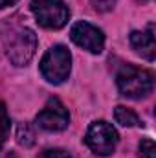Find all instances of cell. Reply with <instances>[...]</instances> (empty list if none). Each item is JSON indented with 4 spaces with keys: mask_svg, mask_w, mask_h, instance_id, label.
Instances as JSON below:
<instances>
[{
    "mask_svg": "<svg viewBox=\"0 0 156 158\" xmlns=\"http://www.w3.org/2000/svg\"><path fill=\"white\" fill-rule=\"evenodd\" d=\"M116 83L119 92L125 98L130 99H142L147 98L153 88H154V77L151 72L136 68L132 64H125L121 66V70L117 72L116 76Z\"/></svg>",
    "mask_w": 156,
    "mask_h": 158,
    "instance_id": "1",
    "label": "cell"
},
{
    "mask_svg": "<svg viewBox=\"0 0 156 158\" xmlns=\"http://www.w3.org/2000/svg\"><path fill=\"white\" fill-rule=\"evenodd\" d=\"M37 50V35L30 28H18L6 39V53L9 61L17 66H24L31 61Z\"/></svg>",
    "mask_w": 156,
    "mask_h": 158,
    "instance_id": "2",
    "label": "cell"
},
{
    "mask_svg": "<svg viewBox=\"0 0 156 158\" xmlns=\"http://www.w3.org/2000/svg\"><path fill=\"white\" fill-rule=\"evenodd\" d=\"M70 64H72V55H70L68 48L63 44H57V46H51L44 53V57L40 61V74L46 81L59 85L64 79H68Z\"/></svg>",
    "mask_w": 156,
    "mask_h": 158,
    "instance_id": "3",
    "label": "cell"
},
{
    "mask_svg": "<svg viewBox=\"0 0 156 158\" xmlns=\"http://www.w3.org/2000/svg\"><path fill=\"white\" fill-rule=\"evenodd\" d=\"M31 11L42 28L61 30L70 19V9L63 0H31Z\"/></svg>",
    "mask_w": 156,
    "mask_h": 158,
    "instance_id": "4",
    "label": "cell"
},
{
    "mask_svg": "<svg viewBox=\"0 0 156 158\" xmlns=\"http://www.w3.org/2000/svg\"><path fill=\"white\" fill-rule=\"evenodd\" d=\"M117 132L116 129L107 123V121H96L88 127L86 131V136H84V142L86 145L99 156H109L114 153L117 145Z\"/></svg>",
    "mask_w": 156,
    "mask_h": 158,
    "instance_id": "5",
    "label": "cell"
},
{
    "mask_svg": "<svg viewBox=\"0 0 156 158\" xmlns=\"http://www.w3.org/2000/svg\"><path fill=\"white\" fill-rule=\"evenodd\" d=\"M37 125L44 131H51V132H57V131H64L70 123V114L66 110V107L57 99V98H50L46 107L37 114Z\"/></svg>",
    "mask_w": 156,
    "mask_h": 158,
    "instance_id": "6",
    "label": "cell"
},
{
    "mask_svg": "<svg viewBox=\"0 0 156 158\" xmlns=\"http://www.w3.org/2000/svg\"><path fill=\"white\" fill-rule=\"evenodd\" d=\"M70 39L83 50H88L90 53H101L105 48V35L99 28L92 26L90 22L79 20L70 30Z\"/></svg>",
    "mask_w": 156,
    "mask_h": 158,
    "instance_id": "7",
    "label": "cell"
},
{
    "mask_svg": "<svg viewBox=\"0 0 156 158\" xmlns=\"http://www.w3.org/2000/svg\"><path fill=\"white\" fill-rule=\"evenodd\" d=\"M130 44L142 57H145L147 61H154V53H156L154 26L149 24L147 31H132L130 33Z\"/></svg>",
    "mask_w": 156,
    "mask_h": 158,
    "instance_id": "8",
    "label": "cell"
},
{
    "mask_svg": "<svg viewBox=\"0 0 156 158\" xmlns=\"http://www.w3.org/2000/svg\"><path fill=\"white\" fill-rule=\"evenodd\" d=\"M114 118L119 125H123V127H140L142 125V121L138 118V114L134 112V110H130V109H127V107H116L114 109Z\"/></svg>",
    "mask_w": 156,
    "mask_h": 158,
    "instance_id": "9",
    "label": "cell"
},
{
    "mask_svg": "<svg viewBox=\"0 0 156 158\" xmlns=\"http://www.w3.org/2000/svg\"><path fill=\"white\" fill-rule=\"evenodd\" d=\"M9 131H11V119L7 114V109L4 103H0V149L4 147L7 136H9Z\"/></svg>",
    "mask_w": 156,
    "mask_h": 158,
    "instance_id": "10",
    "label": "cell"
},
{
    "mask_svg": "<svg viewBox=\"0 0 156 158\" xmlns=\"http://www.w3.org/2000/svg\"><path fill=\"white\" fill-rule=\"evenodd\" d=\"M17 138H18V143L24 145V147H30V145H33V142H35V134H33V131L30 129L28 123H22V125L18 127Z\"/></svg>",
    "mask_w": 156,
    "mask_h": 158,
    "instance_id": "11",
    "label": "cell"
},
{
    "mask_svg": "<svg viewBox=\"0 0 156 158\" xmlns=\"http://www.w3.org/2000/svg\"><path fill=\"white\" fill-rule=\"evenodd\" d=\"M140 155L142 158H156V145L151 138H145L140 142Z\"/></svg>",
    "mask_w": 156,
    "mask_h": 158,
    "instance_id": "12",
    "label": "cell"
},
{
    "mask_svg": "<svg viewBox=\"0 0 156 158\" xmlns=\"http://www.w3.org/2000/svg\"><path fill=\"white\" fill-rule=\"evenodd\" d=\"M39 158H72L66 151H63V149H48V151H44Z\"/></svg>",
    "mask_w": 156,
    "mask_h": 158,
    "instance_id": "13",
    "label": "cell"
},
{
    "mask_svg": "<svg viewBox=\"0 0 156 158\" xmlns=\"http://www.w3.org/2000/svg\"><path fill=\"white\" fill-rule=\"evenodd\" d=\"M92 6L97 11H109L114 6V0H92Z\"/></svg>",
    "mask_w": 156,
    "mask_h": 158,
    "instance_id": "14",
    "label": "cell"
},
{
    "mask_svg": "<svg viewBox=\"0 0 156 158\" xmlns=\"http://www.w3.org/2000/svg\"><path fill=\"white\" fill-rule=\"evenodd\" d=\"M17 0H0V9L2 7H6V6H11V4H15Z\"/></svg>",
    "mask_w": 156,
    "mask_h": 158,
    "instance_id": "15",
    "label": "cell"
},
{
    "mask_svg": "<svg viewBox=\"0 0 156 158\" xmlns=\"http://www.w3.org/2000/svg\"><path fill=\"white\" fill-rule=\"evenodd\" d=\"M6 158H18V156H17L15 153H9V155H7V156H6Z\"/></svg>",
    "mask_w": 156,
    "mask_h": 158,
    "instance_id": "16",
    "label": "cell"
}]
</instances>
